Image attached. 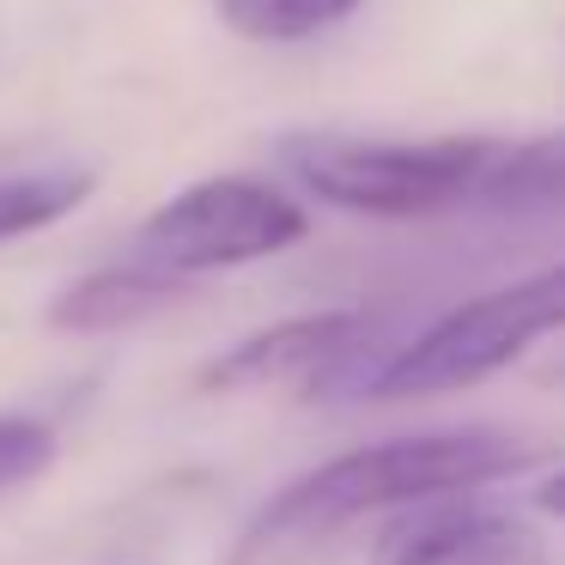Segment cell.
Segmentation results:
<instances>
[{"instance_id": "1", "label": "cell", "mask_w": 565, "mask_h": 565, "mask_svg": "<svg viewBox=\"0 0 565 565\" xmlns=\"http://www.w3.org/2000/svg\"><path fill=\"white\" fill-rule=\"evenodd\" d=\"M535 444L504 426H444V431H407L365 450H347L334 462L298 475L286 492H274L256 511L249 535L237 541V565L262 553H286L298 541H322L359 516L395 511V504L431 499V492H480L492 480L535 462Z\"/></svg>"}, {"instance_id": "2", "label": "cell", "mask_w": 565, "mask_h": 565, "mask_svg": "<svg viewBox=\"0 0 565 565\" xmlns=\"http://www.w3.org/2000/svg\"><path fill=\"white\" fill-rule=\"evenodd\" d=\"M504 140L492 135H431V140H383V135H292L280 140L286 171L305 195L329 201L359 220H431V213L475 207Z\"/></svg>"}, {"instance_id": "3", "label": "cell", "mask_w": 565, "mask_h": 565, "mask_svg": "<svg viewBox=\"0 0 565 565\" xmlns=\"http://www.w3.org/2000/svg\"><path fill=\"white\" fill-rule=\"evenodd\" d=\"M559 329H565V268L529 274V280L499 286L487 298H468L431 329H419L414 341L390 347L383 365L371 371L365 395L407 402V395L475 390V383L499 377L504 365H516L541 334H559Z\"/></svg>"}, {"instance_id": "4", "label": "cell", "mask_w": 565, "mask_h": 565, "mask_svg": "<svg viewBox=\"0 0 565 565\" xmlns=\"http://www.w3.org/2000/svg\"><path fill=\"white\" fill-rule=\"evenodd\" d=\"M310 232V213L262 177H201L177 189L135 232V256L164 274H220L244 262L280 256Z\"/></svg>"}, {"instance_id": "5", "label": "cell", "mask_w": 565, "mask_h": 565, "mask_svg": "<svg viewBox=\"0 0 565 565\" xmlns=\"http://www.w3.org/2000/svg\"><path fill=\"white\" fill-rule=\"evenodd\" d=\"M383 322L365 310H310V317H286L268 329L244 334L225 347L207 371L201 390H280L298 383L305 395H365L371 371L383 365Z\"/></svg>"}, {"instance_id": "6", "label": "cell", "mask_w": 565, "mask_h": 565, "mask_svg": "<svg viewBox=\"0 0 565 565\" xmlns=\"http://www.w3.org/2000/svg\"><path fill=\"white\" fill-rule=\"evenodd\" d=\"M365 565H553V553L529 516L475 492H431L395 504Z\"/></svg>"}, {"instance_id": "7", "label": "cell", "mask_w": 565, "mask_h": 565, "mask_svg": "<svg viewBox=\"0 0 565 565\" xmlns=\"http://www.w3.org/2000/svg\"><path fill=\"white\" fill-rule=\"evenodd\" d=\"M183 274H164L152 262L128 256L116 268H98L86 280H74L62 298L50 305V329L62 334H116V329H135V322L159 317V310H177L189 298Z\"/></svg>"}, {"instance_id": "8", "label": "cell", "mask_w": 565, "mask_h": 565, "mask_svg": "<svg viewBox=\"0 0 565 565\" xmlns=\"http://www.w3.org/2000/svg\"><path fill=\"white\" fill-rule=\"evenodd\" d=\"M475 207L487 213H553L565 207V128L529 140H504L480 183Z\"/></svg>"}, {"instance_id": "9", "label": "cell", "mask_w": 565, "mask_h": 565, "mask_svg": "<svg viewBox=\"0 0 565 565\" xmlns=\"http://www.w3.org/2000/svg\"><path fill=\"white\" fill-rule=\"evenodd\" d=\"M98 171L92 164H50V171H13L0 177V244L62 225L74 207H86Z\"/></svg>"}, {"instance_id": "10", "label": "cell", "mask_w": 565, "mask_h": 565, "mask_svg": "<svg viewBox=\"0 0 565 565\" xmlns=\"http://www.w3.org/2000/svg\"><path fill=\"white\" fill-rule=\"evenodd\" d=\"M365 0H213L225 31L249 43H305L322 31L347 25Z\"/></svg>"}, {"instance_id": "11", "label": "cell", "mask_w": 565, "mask_h": 565, "mask_svg": "<svg viewBox=\"0 0 565 565\" xmlns=\"http://www.w3.org/2000/svg\"><path fill=\"white\" fill-rule=\"evenodd\" d=\"M55 462V426L38 414H0V499L50 475Z\"/></svg>"}, {"instance_id": "12", "label": "cell", "mask_w": 565, "mask_h": 565, "mask_svg": "<svg viewBox=\"0 0 565 565\" xmlns=\"http://www.w3.org/2000/svg\"><path fill=\"white\" fill-rule=\"evenodd\" d=\"M535 504H541L547 516H565V475L541 480V487H535Z\"/></svg>"}]
</instances>
